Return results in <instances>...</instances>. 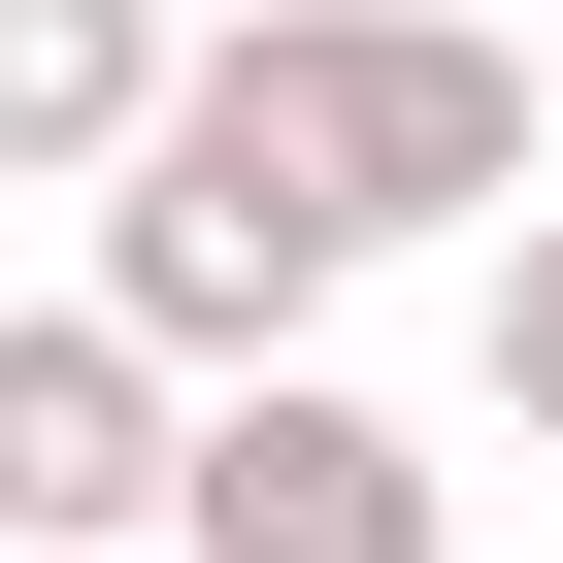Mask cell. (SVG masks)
Returning a JSON list of instances; mask_svg holds the SVG:
<instances>
[{"mask_svg":"<svg viewBox=\"0 0 563 563\" xmlns=\"http://www.w3.org/2000/svg\"><path fill=\"white\" fill-rule=\"evenodd\" d=\"M332 265H365V199H332L299 133H265L232 67H199V100L100 166V299H133L166 365H299V332H332Z\"/></svg>","mask_w":563,"mask_h":563,"instance_id":"1","label":"cell"},{"mask_svg":"<svg viewBox=\"0 0 563 563\" xmlns=\"http://www.w3.org/2000/svg\"><path fill=\"white\" fill-rule=\"evenodd\" d=\"M232 100L299 133L365 232H464L530 166V34H464V0H232Z\"/></svg>","mask_w":563,"mask_h":563,"instance_id":"2","label":"cell"},{"mask_svg":"<svg viewBox=\"0 0 563 563\" xmlns=\"http://www.w3.org/2000/svg\"><path fill=\"white\" fill-rule=\"evenodd\" d=\"M166 497H199L166 332H133V299H34V332H0V530H34V563H133Z\"/></svg>","mask_w":563,"mask_h":563,"instance_id":"3","label":"cell"},{"mask_svg":"<svg viewBox=\"0 0 563 563\" xmlns=\"http://www.w3.org/2000/svg\"><path fill=\"white\" fill-rule=\"evenodd\" d=\"M166 563H431V431H365L332 365H232V431H199Z\"/></svg>","mask_w":563,"mask_h":563,"instance_id":"4","label":"cell"},{"mask_svg":"<svg viewBox=\"0 0 563 563\" xmlns=\"http://www.w3.org/2000/svg\"><path fill=\"white\" fill-rule=\"evenodd\" d=\"M166 100H199V67H166V0H0V166H34V199H100Z\"/></svg>","mask_w":563,"mask_h":563,"instance_id":"5","label":"cell"},{"mask_svg":"<svg viewBox=\"0 0 563 563\" xmlns=\"http://www.w3.org/2000/svg\"><path fill=\"white\" fill-rule=\"evenodd\" d=\"M497 431L563 464V232H497Z\"/></svg>","mask_w":563,"mask_h":563,"instance_id":"6","label":"cell"}]
</instances>
